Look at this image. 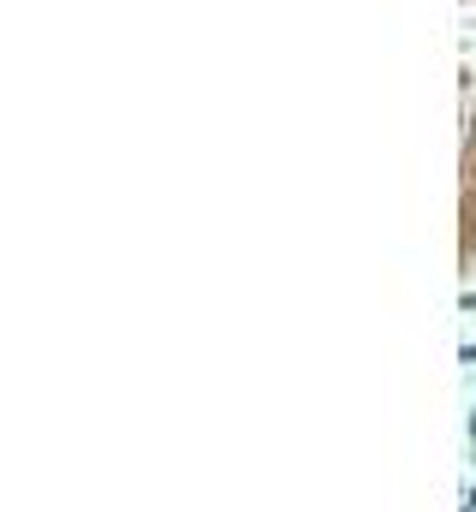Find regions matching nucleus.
Returning <instances> with one entry per match:
<instances>
[{
  "mask_svg": "<svg viewBox=\"0 0 476 512\" xmlns=\"http://www.w3.org/2000/svg\"><path fill=\"white\" fill-rule=\"evenodd\" d=\"M465 512H476V495H471V501H465Z\"/></svg>",
  "mask_w": 476,
  "mask_h": 512,
  "instance_id": "f257e3e1",
  "label": "nucleus"
}]
</instances>
